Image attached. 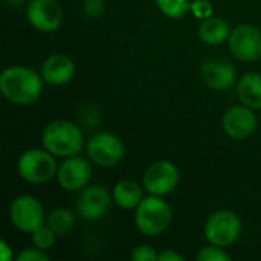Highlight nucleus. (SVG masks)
<instances>
[{"mask_svg": "<svg viewBox=\"0 0 261 261\" xmlns=\"http://www.w3.org/2000/svg\"><path fill=\"white\" fill-rule=\"evenodd\" d=\"M43 81V76L31 67L11 66L0 75V92L15 106H29L40 98Z\"/></svg>", "mask_w": 261, "mask_h": 261, "instance_id": "f257e3e1", "label": "nucleus"}, {"mask_svg": "<svg viewBox=\"0 0 261 261\" xmlns=\"http://www.w3.org/2000/svg\"><path fill=\"white\" fill-rule=\"evenodd\" d=\"M41 142L47 151L58 158L76 156L86 145L81 128L67 119H58L46 125L41 135Z\"/></svg>", "mask_w": 261, "mask_h": 261, "instance_id": "f03ea898", "label": "nucleus"}, {"mask_svg": "<svg viewBox=\"0 0 261 261\" xmlns=\"http://www.w3.org/2000/svg\"><path fill=\"white\" fill-rule=\"evenodd\" d=\"M173 220L171 206L161 199V196H150L142 199L136 208L135 222L138 229L150 237L162 234Z\"/></svg>", "mask_w": 261, "mask_h": 261, "instance_id": "7ed1b4c3", "label": "nucleus"}, {"mask_svg": "<svg viewBox=\"0 0 261 261\" xmlns=\"http://www.w3.org/2000/svg\"><path fill=\"white\" fill-rule=\"evenodd\" d=\"M17 170L29 184H46L57 176L58 167L55 156L43 147L24 151L17 162Z\"/></svg>", "mask_w": 261, "mask_h": 261, "instance_id": "20e7f679", "label": "nucleus"}, {"mask_svg": "<svg viewBox=\"0 0 261 261\" xmlns=\"http://www.w3.org/2000/svg\"><path fill=\"white\" fill-rule=\"evenodd\" d=\"M240 234H242V220L236 213L229 210L216 211L205 225L206 240L211 245H217L222 248L236 243Z\"/></svg>", "mask_w": 261, "mask_h": 261, "instance_id": "39448f33", "label": "nucleus"}, {"mask_svg": "<svg viewBox=\"0 0 261 261\" xmlns=\"http://www.w3.org/2000/svg\"><path fill=\"white\" fill-rule=\"evenodd\" d=\"M9 219L18 231L28 234H32L46 223L43 205L37 197L29 194H21L12 200L9 208Z\"/></svg>", "mask_w": 261, "mask_h": 261, "instance_id": "423d86ee", "label": "nucleus"}, {"mask_svg": "<svg viewBox=\"0 0 261 261\" xmlns=\"http://www.w3.org/2000/svg\"><path fill=\"white\" fill-rule=\"evenodd\" d=\"M89 159L99 167H115L121 162L125 153L122 141L109 132H99L90 136L86 144Z\"/></svg>", "mask_w": 261, "mask_h": 261, "instance_id": "0eeeda50", "label": "nucleus"}, {"mask_svg": "<svg viewBox=\"0 0 261 261\" xmlns=\"http://www.w3.org/2000/svg\"><path fill=\"white\" fill-rule=\"evenodd\" d=\"M229 50L240 61H257L261 58V31L254 24H240L229 35Z\"/></svg>", "mask_w": 261, "mask_h": 261, "instance_id": "6e6552de", "label": "nucleus"}, {"mask_svg": "<svg viewBox=\"0 0 261 261\" xmlns=\"http://www.w3.org/2000/svg\"><path fill=\"white\" fill-rule=\"evenodd\" d=\"M179 168L170 161H158L144 173L142 185L153 196H167L179 184Z\"/></svg>", "mask_w": 261, "mask_h": 261, "instance_id": "1a4fd4ad", "label": "nucleus"}, {"mask_svg": "<svg viewBox=\"0 0 261 261\" xmlns=\"http://www.w3.org/2000/svg\"><path fill=\"white\" fill-rule=\"evenodd\" d=\"M113 196L102 185H90L83 188L76 200L78 216L84 220L93 222L102 219L112 208Z\"/></svg>", "mask_w": 261, "mask_h": 261, "instance_id": "9d476101", "label": "nucleus"}, {"mask_svg": "<svg viewBox=\"0 0 261 261\" xmlns=\"http://www.w3.org/2000/svg\"><path fill=\"white\" fill-rule=\"evenodd\" d=\"M92 177V167L89 161L81 156H70L58 167L57 180L66 191H80L87 187Z\"/></svg>", "mask_w": 261, "mask_h": 261, "instance_id": "9b49d317", "label": "nucleus"}, {"mask_svg": "<svg viewBox=\"0 0 261 261\" xmlns=\"http://www.w3.org/2000/svg\"><path fill=\"white\" fill-rule=\"evenodd\" d=\"M258 119L254 109L242 104L228 109L223 115V128L226 135L232 139L243 141L252 136L257 130Z\"/></svg>", "mask_w": 261, "mask_h": 261, "instance_id": "f8f14e48", "label": "nucleus"}, {"mask_svg": "<svg viewBox=\"0 0 261 261\" xmlns=\"http://www.w3.org/2000/svg\"><path fill=\"white\" fill-rule=\"evenodd\" d=\"M28 20L40 32H55L63 23V9L57 0H31Z\"/></svg>", "mask_w": 261, "mask_h": 261, "instance_id": "ddd939ff", "label": "nucleus"}, {"mask_svg": "<svg viewBox=\"0 0 261 261\" xmlns=\"http://www.w3.org/2000/svg\"><path fill=\"white\" fill-rule=\"evenodd\" d=\"M203 81L214 90H228L237 81V70L225 58H210L202 66Z\"/></svg>", "mask_w": 261, "mask_h": 261, "instance_id": "4468645a", "label": "nucleus"}, {"mask_svg": "<svg viewBox=\"0 0 261 261\" xmlns=\"http://www.w3.org/2000/svg\"><path fill=\"white\" fill-rule=\"evenodd\" d=\"M75 75V63L66 54H54L41 66V76L52 86L67 84Z\"/></svg>", "mask_w": 261, "mask_h": 261, "instance_id": "2eb2a0df", "label": "nucleus"}, {"mask_svg": "<svg viewBox=\"0 0 261 261\" xmlns=\"http://www.w3.org/2000/svg\"><path fill=\"white\" fill-rule=\"evenodd\" d=\"M229 23L219 17H208L202 20L199 26V37L205 44L210 46H219L229 40L231 35Z\"/></svg>", "mask_w": 261, "mask_h": 261, "instance_id": "dca6fc26", "label": "nucleus"}, {"mask_svg": "<svg viewBox=\"0 0 261 261\" xmlns=\"http://www.w3.org/2000/svg\"><path fill=\"white\" fill-rule=\"evenodd\" d=\"M237 95L239 99L251 107V109H261V73L249 72L243 75L237 83Z\"/></svg>", "mask_w": 261, "mask_h": 261, "instance_id": "f3484780", "label": "nucleus"}, {"mask_svg": "<svg viewBox=\"0 0 261 261\" xmlns=\"http://www.w3.org/2000/svg\"><path fill=\"white\" fill-rule=\"evenodd\" d=\"M113 202L124 208V210H135L138 205L142 202L144 194H142V187L130 179H124L118 182L113 188Z\"/></svg>", "mask_w": 261, "mask_h": 261, "instance_id": "a211bd4d", "label": "nucleus"}, {"mask_svg": "<svg viewBox=\"0 0 261 261\" xmlns=\"http://www.w3.org/2000/svg\"><path fill=\"white\" fill-rule=\"evenodd\" d=\"M46 225L57 234L64 236L70 232L75 226V216L67 208H55L46 219Z\"/></svg>", "mask_w": 261, "mask_h": 261, "instance_id": "6ab92c4d", "label": "nucleus"}, {"mask_svg": "<svg viewBox=\"0 0 261 261\" xmlns=\"http://www.w3.org/2000/svg\"><path fill=\"white\" fill-rule=\"evenodd\" d=\"M156 3L167 17L174 20L182 18L188 11H191L190 0H156Z\"/></svg>", "mask_w": 261, "mask_h": 261, "instance_id": "aec40b11", "label": "nucleus"}, {"mask_svg": "<svg viewBox=\"0 0 261 261\" xmlns=\"http://www.w3.org/2000/svg\"><path fill=\"white\" fill-rule=\"evenodd\" d=\"M55 240H57V234L46 223L32 232V243H34V246H37L41 251L50 249L55 245Z\"/></svg>", "mask_w": 261, "mask_h": 261, "instance_id": "412c9836", "label": "nucleus"}, {"mask_svg": "<svg viewBox=\"0 0 261 261\" xmlns=\"http://www.w3.org/2000/svg\"><path fill=\"white\" fill-rule=\"evenodd\" d=\"M197 260L199 261H229L231 257L229 254L225 252V249L222 246L217 245H211L203 248L199 254H197Z\"/></svg>", "mask_w": 261, "mask_h": 261, "instance_id": "4be33fe9", "label": "nucleus"}, {"mask_svg": "<svg viewBox=\"0 0 261 261\" xmlns=\"http://www.w3.org/2000/svg\"><path fill=\"white\" fill-rule=\"evenodd\" d=\"M191 11L197 18L205 20L208 17H213L214 8H213L211 2H208V0H194V2H191Z\"/></svg>", "mask_w": 261, "mask_h": 261, "instance_id": "5701e85b", "label": "nucleus"}, {"mask_svg": "<svg viewBox=\"0 0 261 261\" xmlns=\"http://www.w3.org/2000/svg\"><path fill=\"white\" fill-rule=\"evenodd\" d=\"M158 252L148 246V245H141L138 248H135V251L132 252V260L135 261H156L158 260Z\"/></svg>", "mask_w": 261, "mask_h": 261, "instance_id": "b1692460", "label": "nucleus"}, {"mask_svg": "<svg viewBox=\"0 0 261 261\" xmlns=\"http://www.w3.org/2000/svg\"><path fill=\"white\" fill-rule=\"evenodd\" d=\"M17 261H47L49 260V255L44 254V251L38 249L37 246L35 248H28V249H23L18 255H17Z\"/></svg>", "mask_w": 261, "mask_h": 261, "instance_id": "393cba45", "label": "nucleus"}, {"mask_svg": "<svg viewBox=\"0 0 261 261\" xmlns=\"http://www.w3.org/2000/svg\"><path fill=\"white\" fill-rule=\"evenodd\" d=\"M104 9V0H84V14L89 17H96Z\"/></svg>", "mask_w": 261, "mask_h": 261, "instance_id": "a878e982", "label": "nucleus"}, {"mask_svg": "<svg viewBox=\"0 0 261 261\" xmlns=\"http://www.w3.org/2000/svg\"><path fill=\"white\" fill-rule=\"evenodd\" d=\"M158 260H161V261H184V255H180V254H177V252H174V251H171V249H165V251L159 252V255H158Z\"/></svg>", "mask_w": 261, "mask_h": 261, "instance_id": "bb28decb", "label": "nucleus"}, {"mask_svg": "<svg viewBox=\"0 0 261 261\" xmlns=\"http://www.w3.org/2000/svg\"><path fill=\"white\" fill-rule=\"evenodd\" d=\"M0 249H2V252L5 254V255H3V260H9V246H8L5 242H0Z\"/></svg>", "mask_w": 261, "mask_h": 261, "instance_id": "cd10ccee", "label": "nucleus"}]
</instances>
